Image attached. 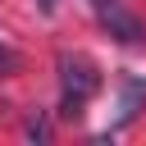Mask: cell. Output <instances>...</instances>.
I'll return each instance as SVG.
<instances>
[{
  "mask_svg": "<svg viewBox=\"0 0 146 146\" xmlns=\"http://www.w3.org/2000/svg\"><path fill=\"white\" fill-rule=\"evenodd\" d=\"M91 9H96L100 27H105L114 41H123V46H141V41H146L141 18H137V14H128V9H123V0H91Z\"/></svg>",
  "mask_w": 146,
  "mask_h": 146,
  "instance_id": "2",
  "label": "cell"
},
{
  "mask_svg": "<svg viewBox=\"0 0 146 146\" xmlns=\"http://www.w3.org/2000/svg\"><path fill=\"white\" fill-rule=\"evenodd\" d=\"M96 91H100V68H96L87 55L64 50V55H59V114H64V119H78L82 105H87Z\"/></svg>",
  "mask_w": 146,
  "mask_h": 146,
  "instance_id": "1",
  "label": "cell"
},
{
  "mask_svg": "<svg viewBox=\"0 0 146 146\" xmlns=\"http://www.w3.org/2000/svg\"><path fill=\"white\" fill-rule=\"evenodd\" d=\"M27 137H32V141H46V137H50V123H46L41 114H32V119H27Z\"/></svg>",
  "mask_w": 146,
  "mask_h": 146,
  "instance_id": "4",
  "label": "cell"
},
{
  "mask_svg": "<svg viewBox=\"0 0 146 146\" xmlns=\"http://www.w3.org/2000/svg\"><path fill=\"white\" fill-rule=\"evenodd\" d=\"M55 5H59V0H36V9H41V14H55Z\"/></svg>",
  "mask_w": 146,
  "mask_h": 146,
  "instance_id": "6",
  "label": "cell"
},
{
  "mask_svg": "<svg viewBox=\"0 0 146 146\" xmlns=\"http://www.w3.org/2000/svg\"><path fill=\"white\" fill-rule=\"evenodd\" d=\"M0 73H5V78H9V73H18V55H14L5 41H0Z\"/></svg>",
  "mask_w": 146,
  "mask_h": 146,
  "instance_id": "5",
  "label": "cell"
},
{
  "mask_svg": "<svg viewBox=\"0 0 146 146\" xmlns=\"http://www.w3.org/2000/svg\"><path fill=\"white\" fill-rule=\"evenodd\" d=\"M141 105H146V82L132 78V73H123V105H119V123H132Z\"/></svg>",
  "mask_w": 146,
  "mask_h": 146,
  "instance_id": "3",
  "label": "cell"
}]
</instances>
